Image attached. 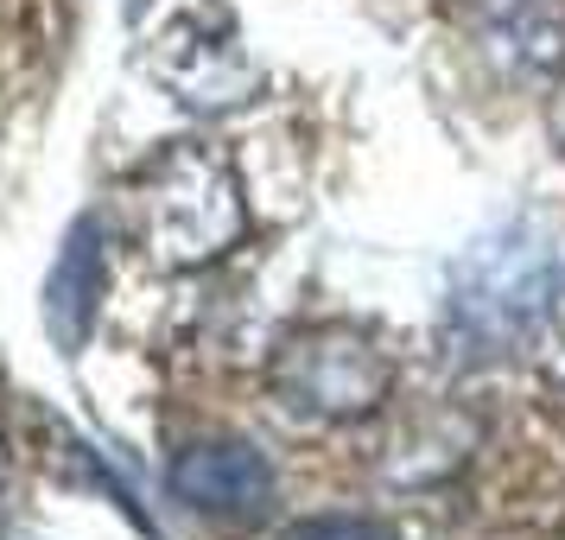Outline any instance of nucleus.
Masks as SVG:
<instances>
[{"label":"nucleus","instance_id":"nucleus-1","mask_svg":"<svg viewBox=\"0 0 565 540\" xmlns=\"http://www.w3.org/2000/svg\"><path fill=\"white\" fill-rule=\"evenodd\" d=\"M553 299H559V242L534 216H509L451 261L445 343L463 362L509 357L540 325H553Z\"/></svg>","mask_w":565,"mask_h":540},{"label":"nucleus","instance_id":"nucleus-2","mask_svg":"<svg viewBox=\"0 0 565 540\" xmlns=\"http://www.w3.org/2000/svg\"><path fill=\"white\" fill-rule=\"evenodd\" d=\"M128 223L140 255L184 274V267L223 261L248 235V204H242L235 166L210 140H172L134 179Z\"/></svg>","mask_w":565,"mask_h":540},{"label":"nucleus","instance_id":"nucleus-3","mask_svg":"<svg viewBox=\"0 0 565 540\" xmlns=\"http://www.w3.org/2000/svg\"><path fill=\"white\" fill-rule=\"evenodd\" d=\"M267 382L292 420L343 426V420H369L394 394V357L362 325H306L274 350Z\"/></svg>","mask_w":565,"mask_h":540},{"label":"nucleus","instance_id":"nucleus-4","mask_svg":"<svg viewBox=\"0 0 565 540\" xmlns=\"http://www.w3.org/2000/svg\"><path fill=\"white\" fill-rule=\"evenodd\" d=\"M172 496L198 515L260 521L274 509V464L248 438H198L172 458Z\"/></svg>","mask_w":565,"mask_h":540},{"label":"nucleus","instance_id":"nucleus-5","mask_svg":"<svg viewBox=\"0 0 565 540\" xmlns=\"http://www.w3.org/2000/svg\"><path fill=\"white\" fill-rule=\"evenodd\" d=\"M103 280H108V261H103V223L96 216H77L64 230V248H57L52 274H45V331L64 357H77L89 331H96V311H103Z\"/></svg>","mask_w":565,"mask_h":540},{"label":"nucleus","instance_id":"nucleus-6","mask_svg":"<svg viewBox=\"0 0 565 540\" xmlns=\"http://www.w3.org/2000/svg\"><path fill=\"white\" fill-rule=\"evenodd\" d=\"M470 20H477L489 52L509 57L514 71H546L559 57L553 0H470Z\"/></svg>","mask_w":565,"mask_h":540},{"label":"nucleus","instance_id":"nucleus-7","mask_svg":"<svg viewBox=\"0 0 565 540\" xmlns=\"http://www.w3.org/2000/svg\"><path fill=\"white\" fill-rule=\"evenodd\" d=\"M280 540H401V534L387 521H369V515H306Z\"/></svg>","mask_w":565,"mask_h":540},{"label":"nucleus","instance_id":"nucleus-8","mask_svg":"<svg viewBox=\"0 0 565 540\" xmlns=\"http://www.w3.org/2000/svg\"><path fill=\"white\" fill-rule=\"evenodd\" d=\"M553 337H559V350H565V286H559V299H553Z\"/></svg>","mask_w":565,"mask_h":540},{"label":"nucleus","instance_id":"nucleus-9","mask_svg":"<svg viewBox=\"0 0 565 540\" xmlns=\"http://www.w3.org/2000/svg\"><path fill=\"white\" fill-rule=\"evenodd\" d=\"M0 540H13V534H0Z\"/></svg>","mask_w":565,"mask_h":540}]
</instances>
